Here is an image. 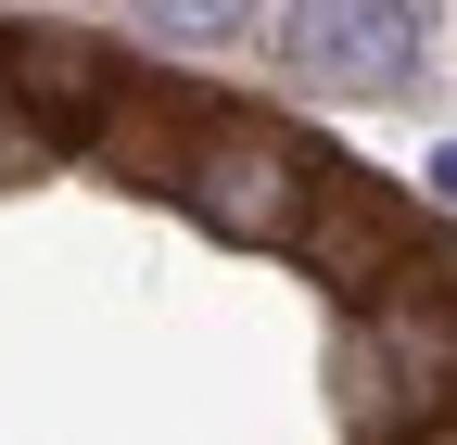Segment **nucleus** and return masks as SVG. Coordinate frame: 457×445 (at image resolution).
<instances>
[{
  "instance_id": "obj_3",
  "label": "nucleus",
  "mask_w": 457,
  "mask_h": 445,
  "mask_svg": "<svg viewBox=\"0 0 457 445\" xmlns=\"http://www.w3.org/2000/svg\"><path fill=\"white\" fill-rule=\"evenodd\" d=\"M293 255H305V281H318L330 306H381L407 267H432V255H445V230H420V216H407V191L356 179V165H318Z\"/></svg>"
},
{
  "instance_id": "obj_4",
  "label": "nucleus",
  "mask_w": 457,
  "mask_h": 445,
  "mask_svg": "<svg viewBox=\"0 0 457 445\" xmlns=\"http://www.w3.org/2000/svg\"><path fill=\"white\" fill-rule=\"evenodd\" d=\"M279 64L330 102H394L432 64V0H279Z\"/></svg>"
},
{
  "instance_id": "obj_7",
  "label": "nucleus",
  "mask_w": 457,
  "mask_h": 445,
  "mask_svg": "<svg viewBox=\"0 0 457 445\" xmlns=\"http://www.w3.org/2000/svg\"><path fill=\"white\" fill-rule=\"evenodd\" d=\"M432 191H445V204H457V140H445V153H432Z\"/></svg>"
},
{
  "instance_id": "obj_5",
  "label": "nucleus",
  "mask_w": 457,
  "mask_h": 445,
  "mask_svg": "<svg viewBox=\"0 0 457 445\" xmlns=\"http://www.w3.org/2000/svg\"><path fill=\"white\" fill-rule=\"evenodd\" d=\"M128 13H140L153 38H228V26L254 13V0H128Z\"/></svg>"
},
{
  "instance_id": "obj_2",
  "label": "nucleus",
  "mask_w": 457,
  "mask_h": 445,
  "mask_svg": "<svg viewBox=\"0 0 457 445\" xmlns=\"http://www.w3.org/2000/svg\"><path fill=\"white\" fill-rule=\"evenodd\" d=\"M305 191H318V140H305V128L254 115V102H204V128H191V153H179V204L204 216L216 242L279 255V242L305 230Z\"/></svg>"
},
{
  "instance_id": "obj_6",
  "label": "nucleus",
  "mask_w": 457,
  "mask_h": 445,
  "mask_svg": "<svg viewBox=\"0 0 457 445\" xmlns=\"http://www.w3.org/2000/svg\"><path fill=\"white\" fill-rule=\"evenodd\" d=\"M51 153H64V128H51V115H26V102L0 89V179H38Z\"/></svg>"
},
{
  "instance_id": "obj_1",
  "label": "nucleus",
  "mask_w": 457,
  "mask_h": 445,
  "mask_svg": "<svg viewBox=\"0 0 457 445\" xmlns=\"http://www.w3.org/2000/svg\"><path fill=\"white\" fill-rule=\"evenodd\" d=\"M330 407H343L356 445H432V432H457V242L432 267H407L381 306H343Z\"/></svg>"
}]
</instances>
